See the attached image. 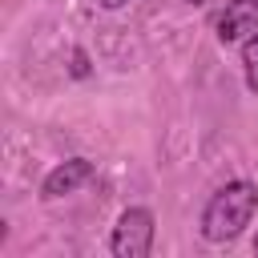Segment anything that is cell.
Listing matches in <instances>:
<instances>
[{
  "label": "cell",
  "mask_w": 258,
  "mask_h": 258,
  "mask_svg": "<svg viewBox=\"0 0 258 258\" xmlns=\"http://www.w3.org/2000/svg\"><path fill=\"white\" fill-rule=\"evenodd\" d=\"M73 77H89V56L81 48H73Z\"/></svg>",
  "instance_id": "cell-6"
},
{
  "label": "cell",
  "mask_w": 258,
  "mask_h": 258,
  "mask_svg": "<svg viewBox=\"0 0 258 258\" xmlns=\"http://www.w3.org/2000/svg\"><path fill=\"white\" fill-rule=\"evenodd\" d=\"M97 4H101V8H125L129 0H97Z\"/></svg>",
  "instance_id": "cell-7"
},
{
  "label": "cell",
  "mask_w": 258,
  "mask_h": 258,
  "mask_svg": "<svg viewBox=\"0 0 258 258\" xmlns=\"http://www.w3.org/2000/svg\"><path fill=\"white\" fill-rule=\"evenodd\" d=\"M254 28H258V0H226V8L214 20V36L222 44L246 40Z\"/></svg>",
  "instance_id": "cell-3"
},
{
  "label": "cell",
  "mask_w": 258,
  "mask_h": 258,
  "mask_svg": "<svg viewBox=\"0 0 258 258\" xmlns=\"http://www.w3.org/2000/svg\"><path fill=\"white\" fill-rule=\"evenodd\" d=\"M242 77H246V89L258 93V28L242 40Z\"/></svg>",
  "instance_id": "cell-5"
},
{
  "label": "cell",
  "mask_w": 258,
  "mask_h": 258,
  "mask_svg": "<svg viewBox=\"0 0 258 258\" xmlns=\"http://www.w3.org/2000/svg\"><path fill=\"white\" fill-rule=\"evenodd\" d=\"M258 214V185L254 181H226L202 210V238L206 242H234Z\"/></svg>",
  "instance_id": "cell-1"
},
{
  "label": "cell",
  "mask_w": 258,
  "mask_h": 258,
  "mask_svg": "<svg viewBox=\"0 0 258 258\" xmlns=\"http://www.w3.org/2000/svg\"><path fill=\"white\" fill-rule=\"evenodd\" d=\"M254 250H258V238H254Z\"/></svg>",
  "instance_id": "cell-9"
},
{
  "label": "cell",
  "mask_w": 258,
  "mask_h": 258,
  "mask_svg": "<svg viewBox=\"0 0 258 258\" xmlns=\"http://www.w3.org/2000/svg\"><path fill=\"white\" fill-rule=\"evenodd\" d=\"M185 4H206V0H185Z\"/></svg>",
  "instance_id": "cell-8"
},
{
  "label": "cell",
  "mask_w": 258,
  "mask_h": 258,
  "mask_svg": "<svg viewBox=\"0 0 258 258\" xmlns=\"http://www.w3.org/2000/svg\"><path fill=\"white\" fill-rule=\"evenodd\" d=\"M89 177H93V161H89V157H69V161H60L56 169H48V177L40 181V198H44V202H56V198H64V194H77Z\"/></svg>",
  "instance_id": "cell-4"
},
{
  "label": "cell",
  "mask_w": 258,
  "mask_h": 258,
  "mask_svg": "<svg viewBox=\"0 0 258 258\" xmlns=\"http://www.w3.org/2000/svg\"><path fill=\"white\" fill-rule=\"evenodd\" d=\"M153 234H157L153 210L129 206V210H121V218H117V226H113V234H109V254H113V258H149Z\"/></svg>",
  "instance_id": "cell-2"
}]
</instances>
